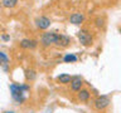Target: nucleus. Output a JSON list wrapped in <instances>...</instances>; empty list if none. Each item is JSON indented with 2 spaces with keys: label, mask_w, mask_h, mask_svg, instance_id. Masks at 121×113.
<instances>
[{
  "label": "nucleus",
  "mask_w": 121,
  "mask_h": 113,
  "mask_svg": "<svg viewBox=\"0 0 121 113\" xmlns=\"http://www.w3.org/2000/svg\"><path fill=\"white\" fill-rule=\"evenodd\" d=\"M18 4V0H1V5L6 9H11Z\"/></svg>",
  "instance_id": "ddd939ff"
},
{
  "label": "nucleus",
  "mask_w": 121,
  "mask_h": 113,
  "mask_svg": "<svg viewBox=\"0 0 121 113\" xmlns=\"http://www.w3.org/2000/svg\"><path fill=\"white\" fill-rule=\"evenodd\" d=\"M110 104V98L107 96H100L95 99V108L97 111H102Z\"/></svg>",
  "instance_id": "20e7f679"
},
{
  "label": "nucleus",
  "mask_w": 121,
  "mask_h": 113,
  "mask_svg": "<svg viewBox=\"0 0 121 113\" xmlns=\"http://www.w3.org/2000/svg\"><path fill=\"white\" fill-rule=\"evenodd\" d=\"M58 82L62 83V84H68V83L72 82V79H73V77H71L69 74H60L58 75Z\"/></svg>",
  "instance_id": "f8f14e48"
},
{
  "label": "nucleus",
  "mask_w": 121,
  "mask_h": 113,
  "mask_svg": "<svg viewBox=\"0 0 121 113\" xmlns=\"http://www.w3.org/2000/svg\"><path fill=\"white\" fill-rule=\"evenodd\" d=\"M25 77H26L28 81H34V79H35V72L28 69V70L25 72Z\"/></svg>",
  "instance_id": "2eb2a0df"
},
{
  "label": "nucleus",
  "mask_w": 121,
  "mask_h": 113,
  "mask_svg": "<svg viewBox=\"0 0 121 113\" xmlns=\"http://www.w3.org/2000/svg\"><path fill=\"white\" fill-rule=\"evenodd\" d=\"M4 113H15V112H13V111H6V112H4Z\"/></svg>",
  "instance_id": "f3484780"
},
{
  "label": "nucleus",
  "mask_w": 121,
  "mask_h": 113,
  "mask_svg": "<svg viewBox=\"0 0 121 113\" xmlns=\"http://www.w3.org/2000/svg\"><path fill=\"white\" fill-rule=\"evenodd\" d=\"M71 43V38L68 35H64V34H59L58 35V40H57V47H60V48H66L68 47Z\"/></svg>",
  "instance_id": "0eeeda50"
},
{
  "label": "nucleus",
  "mask_w": 121,
  "mask_h": 113,
  "mask_svg": "<svg viewBox=\"0 0 121 113\" xmlns=\"http://www.w3.org/2000/svg\"><path fill=\"white\" fill-rule=\"evenodd\" d=\"M77 36H78L79 43H81L82 45H85V47H90V45H92V43H93L92 35H91L90 32L86 30V29L79 30V32L77 33Z\"/></svg>",
  "instance_id": "7ed1b4c3"
},
{
  "label": "nucleus",
  "mask_w": 121,
  "mask_h": 113,
  "mask_svg": "<svg viewBox=\"0 0 121 113\" xmlns=\"http://www.w3.org/2000/svg\"><path fill=\"white\" fill-rule=\"evenodd\" d=\"M120 33H121V28H120Z\"/></svg>",
  "instance_id": "a211bd4d"
},
{
  "label": "nucleus",
  "mask_w": 121,
  "mask_h": 113,
  "mask_svg": "<svg viewBox=\"0 0 121 113\" xmlns=\"http://www.w3.org/2000/svg\"><path fill=\"white\" fill-rule=\"evenodd\" d=\"M83 20H85V15L82 13H73L69 16V23H72V24H74V25L82 24Z\"/></svg>",
  "instance_id": "6e6552de"
},
{
  "label": "nucleus",
  "mask_w": 121,
  "mask_h": 113,
  "mask_svg": "<svg viewBox=\"0 0 121 113\" xmlns=\"http://www.w3.org/2000/svg\"><path fill=\"white\" fill-rule=\"evenodd\" d=\"M58 35L59 34L53 33V32H47L43 33V35L40 38V44L43 47H51V45H56L57 40H58Z\"/></svg>",
  "instance_id": "f03ea898"
},
{
  "label": "nucleus",
  "mask_w": 121,
  "mask_h": 113,
  "mask_svg": "<svg viewBox=\"0 0 121 113\" xmlns=\"http://www.w3.org/2000/svg\"><path fill=\"white\" fill-rule=\"evenodd\" d=\"M0 63H1V68L4 69V72L9 70V58L4 52H0Z\"/></svg>",
  "instance_id": "9d476101"
},
{
  "label": "nucleus",
  "mask_w": 121,
  "mask_h": 113,
  "mask_svg": "<svg viewBox=\"0 0 121 113\" xmlns=\"http://www.w3.org/2000/svg\"><path fill=\"white\" fill-rule=\"evenodd\" d=\"M38 45V41L34 39H23L20 40V47L24 49H34Z\"/></svg>",
  "instance_id": "1a4fd4ad"
},
{
  "label": "nucleus",
  "mask_w": 121,
  "mask_h": 113,
  "mask_svg": "<svg viewBox=\"0 0 121 113\" xmlns=\"http://www.w3.org/2000/svg\"><path fill=\"white\" fill-rule=\"evenodd\" d=\"M1 39H3L4 41H8V40L10 39V36L8 35V34H3V35H1Z\"/></svg>",
  "instance_id": "dca6fc26"
},
{
  "label": "nucleus",
  "mask_w": 121,
  "mask_h": 113,
  "mask_svg": "<svg viewBox=\"0 0 121 113\" xmlns=\"http://www.w3.org/2000/svg\"><path fill=\"white\" fill-rule=\"evenodd\" d=\"M90 96L91 94H90V92L87 89H81L78 92V99L82 101V102H87L90 99Z\"/></svg>",
  "instance_id": "9b49d317"
},
{
  "label": "nucleus",
  "mask_w": 121,
  "mask_h": 113,
  "mask_svg": "<svg viewBox=\"0 0 121 113\" xmlns=\"http://www.w3.org/2000/svg\"><path fill=\"white\" fill-rule=\"evenodd\" d=\"M29 89L28 85H19V84H11L10 85V92H11V97L17 103H23L25 101V96L24 93Z\"/></svg>",
  "instance_id": "f257e3e1"
},
{
  "label": "nucleus",
  "mask_w": 121,
  "mask_h": 113,
  "mask_svg": "<svg viewBox=\"0 0 121 113\" xmlns=\"http://www.w3.org/2000/svg\"><path fill=\"white\" fill-rule=\"evenodd\" d=\"M77 60H78V58H77V55H74V54H67V55L63 56L64 63H74V62H77Z\"/></svg>",
  "instance_id": "4468645a"
},
{
  "label": "nucleus",
  "mask_w": 121,
  "mask_h": 113,
  "mask_svg": "<svg viewBox=\"0 0 121 113\" xmlns=\"http://www.w3.org/2000/svg\"><path fill=\"white\" fill-rule=\"evenodd\" d=\"M82 84H83V79L81 77H73V79H72L71 82V89L73 90V92H79L82 88Z\"/></svg>",
  "instance_id": "423d86ee"
},
{
  "label": "nucleus",
  "mask_w": 121,
  "mask_h": 113,
  "mask_svg": "<svg viewBox=\"0 0 121 113\" xmlns=\"http://www.w3.org/2000/svg\"><path fill=\"white\" fill-rule=\"evenodd\" d=\"M35 26L38 29H40V30H45V29H48L49 26H51L52 24V21H51V19L47 18V16H38L35 19Z\"/></svg>",
  "instance_id": "39448f33"
}]
</instances>
